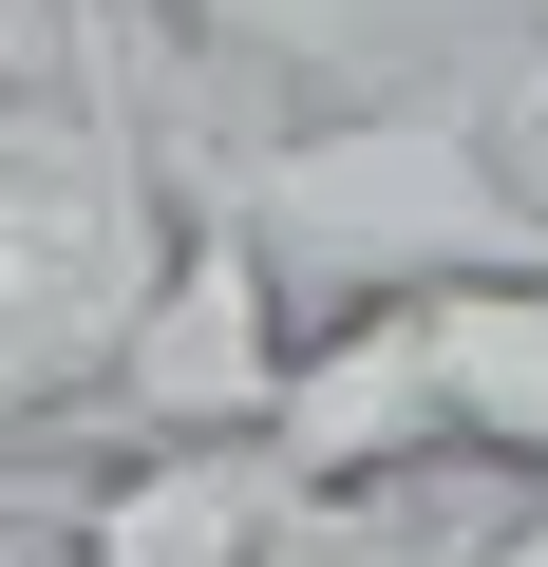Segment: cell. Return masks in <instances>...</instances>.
I'll list each match as a JSON object with an SVG mask.
<instances>
[{
    "mask_svg": "<svg viewBox=\"0 0 548 567\" xmlns=\"http://www.w3.org/2000/svg\"><path fill=\"white\" fill-rule=\"evenodd\" d=\"M435 567H548V473H529V511H492V529H454Z\"/></svg>",
    "mask_w": 548,
    "mask_h": 567,
    "instance_id": "9",
    "label": "cell"
},
{
    "mask_svg": "<svg viewBox=\"0 0 548 567\" xmlns=\"http://www.w3.org/2000/svg\"><path fill=\"white\" fill-rule=\"evenodd\" d=\"M58 76H133L114 0H0V95H58Z\"/></svg>",
    "mask_w": 548,
    "mask_h": 567,
    "instance_id": "7",
    "label": "cell"
},
{
    "mask_svg": "<svg viewBox=\"0 0 548 567\" xmlns=\"http://www.w3.org/2000/svg\"><path fill=\"white\" fill-rule=\"evenodd\" d=\"M265 567H379V548H360V529H341V492H303V511H285V529H265Z\"/></svg>",
    "mask_w": 548,
    "mask_h": 567,
    "instance_id": "8",
    "label": "cell"
},
{
    "mask_svg": "<svg viewBox=\"0 0 548 567\" xmlns=\"http://www.w3.org/2000/svg\"><path fill=\"white\" fill-rule=\"evenodd\" d=\"M265 454H285L303 492H416L454 473V398H435V341H416V284H379V303H322L285 398H265Z\"/></svg>",
    "mask_w": 548,
    "mask_h": 567,
    "instance_id": "4",
    "label": "cell"
},
{
    "mask_svg": "<svg viewBox=\"0 0 548 567\" xmlns=\"http://www.w3.org/2000/svg\"><path fill=\"white\" fill-rule=\"evenodd\" d=\"M510 95L548 114L529 58H416L379 95H303L265 133H170L265 246H285L322 303H379V284H492V265H548V189L510 171Z\"/></svg>",
    "mask_w": 548,
    "mask_h": 567,
    "instance_id": "1",
    "label": "cell"
},
{
    "mask_svg": "<svg viewBox=\"0 0 548 567\" xmlns=\"http://www.w3.org/2000/svg\"><path fill=\"white\" fill-rule=\"evenodd\" d=\"M114 20H152L170 58H208L227 95H379L416 58H473V0H114Z\"/></svg>",
    "mask_w": 548,
    "mask_h": 567,
    "instance_id": "5",
    "label": "cell"
},
{
    "mask_svg": "<svg viewBox=\"0 0 548 567\" xmlns=\"http://www.w3.org/2000/svg\"><path fill=\"white\" fill-rule=\"evenodd\" d=\"M76 454L39 492H0V548H58V567H265V529L303 511V473L265 435H95L58 416Z\"/></svg>",
    "mask_w": 548,
    "mask_h": 567,
    "instance_id": "3",
    "label": "cell"
},
{
    "mask_svg": "<svg viewBox=\"0 0 548 567\" xmlns=\"http://www.w3.org/2000/svg\"><path fill=\"white\" fill-rule=\"evenodd\" d=\"M0 567H58V548H0Z\"/></svg>",
    "mask_w": 548,
    "mask_h": 567,
    "instance_id": "10",
    "label": "cell"
},
{
    "mask_svg": "<svg viewBox=\"0 0 548 567\" xmlns=\"http://www.w3.org/2000/svg\"><path fill=\"white\" fill-rule=\"evenodd\" d=\"M152 152H170V133H152ZM285 360H303V265L170 152V246H152V284H133V322H114V360H95L76 416H95V435H265ZM39 435H58V416H39Z\"/></svg>",
    "mask_w": 548,
    "mask_h": 567,
    "instance_id": "2",
    "label": "cell"
},
{
    "mask_svg": "<svg viewBox=\"0 0 548 567\" xmlns=\"http://www.w3.org/2000/svg\"><path fill=\"white\" fill-rule=\"evenodd\" d=\"M416 341H435V398H454V473H548V265H492V284H416Z\"/></svg>",
    "mask_w": 548,
    "mask_h": 567,
    "instance_id": "6",
    "label": "cell"
}]
</instances>
